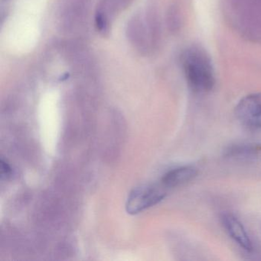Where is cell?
I'll use <instances>...</instances> for the list:
<instances>
[{
    "label": "cell",
    "instance_id": "9",
    "mask_svg": "<svg viewBox=\"0 0 261 261\" xmlns=\"http://www.w3.org/2000/svg\"><path fill=\"white\" fill-rule=\"evenodd\" d=\"M11 173V168L9 166L8 163L4 161V160H1V176L5 177L8 176Z\"/></svg>",
    "mask_w": 261,
    "mask_h": 261
},
{
    "label": "cell",
    "instance_id": "8",
    "mask_svg": "<svg viewBox=\"0 0 261 261\" xmlns=\"http://www.w3.org/2000/svg\"><path fill=\"white\" fill-rule=\"evenodd\" d=\"M261 152V144L256 143H240L227 148L224 155L227 158L237 160L253 159Z\"/></svg>",
    "mask_w": 261,
    "mask_h": 261
},
{
    "label": "cell",
    "instance_id": "1",
    "mask_svg": "<svg viewBox=\"0 0 261 261\" xmlns=\"http://www.w3.org/2000/svg\"><path fill=\"white\" fill-rule=\"evenodd\" d=\"M181 62L186 80L194 91L207 93L213 89L215 72L205 51L198 47H192L185 51Z\"/></svg>",
    "mask_w": 261,
    "mask_h": 261
},
{
    "label": "cell",
    "instance_id": "5",
    "mask_svg": "<svg viewBox=\"0 0 261 261\" xmlns=\"http://www.w3.org/2000/svg\"><path fill=\"white\" fill-rule=\"evenodd\" d=\"M147 20L144 15H136L131 18L126 28V34L131 45L142 54L149 50L152 39L153 25Z\"/></svg>",
    "mask_w": 261,
    "mask_h": 261
},
{
    "label": "cell",
    "instance_id": "4",
    "mask_svg": "<svg viewBox=\"0 0 261 261\" xmlns=\"http://www.w3.org/2000/svg\"><path fill=\"white\" fill-rule=\"evenodd\" d=\"M240 123L250 129H261V94H251L243 97L235 108Z\"/></svg>",
    "mask_w": 261,
    "mask_h": 261
},
{
    "label": "cell",
    "instance_id": "2",
    "mask_svg": "<svg viewBox=\"0 0 261 261\" xmlns=\"http://www.w3.org/2000/svg\"><path fill=\"white\" fill-rule=\"evenodd\" d=\"M166 188L155 186H142L129 193L126 210L130 215H137L163 201L166 196Z\"/></svg>",
    "mask_w": 261,
    "mask_h": 261
},
{
    "label": "cell",
    "instance_id": "3",
    "mask_svg": "<svg viewBox=\"0 0 261 261\" xmlns=\"http://www.w3.org/2000/svg\"><path fill=\"white\" fill-rule=\"evenodd\" d=\"M88 10V0H62L59 7V25L65 32L80 28Z\"/></svg>",
    "mask_w": 261,
    "mask_h": 261
},
{
    "label": "cell",
    "instance_id": "6",
    "mask_svg": "<svg viewBox=\"0 0 261 261\" xmlns=\"http://www.w3.org/2000/svg\"><path fill=\"white\" fill-rule=\"evenodd\" d=\"M221 222L229 236L244 250L252 251L253 244L242 223L231 214H223Z\"/></svg>",
    "mask_w": 261,
    "mask_h": 261
},
{
    "label": "cell",
    "instance_id": "7",
    "mask_svg": "<svg viewBox=\"0 0 261 261\" xmlns=\"http://www.w3.org/2000/svg\"><path fill=\"white\" fill-rule=\"evenodd\" d=\"M198 169L192 166H180L166 172L162 178V186L166 189L179 187L195 179Z\"/></svg>",
    "mask_w": 261,
    "mask_h": 261
}]
</instances>
